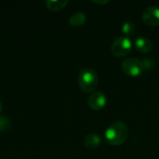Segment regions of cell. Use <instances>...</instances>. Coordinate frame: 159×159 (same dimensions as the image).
<instances>
[{"mask_svg":"<svg viewBox=\"0 0 159 159\" xmlns=\"http://www.w3.org/2000/svg\"><path fill=\"white\" fill-rule=\"evenodd\" d=\"M11 128V122L8 117L5 116H0V130L7 131Z\"/></svg>","mask_w":159,"mask_h":159,"instance_id":"obj_12","label":"cell"},{"mask_svg":"<svg viewBox=\"0 0 159 159\" xmlns=\"http://www.w3.org/2000/svg\"><path fill=\"white\" fill-rule=\"evenodd\" d=\"M143 21L149 26H158L159 25V7L149 6L147 7L142 15Z\"/></svg>","mask_w":159,"mask_h":159,"instance_id":"obj_6","label":"cell"},{"mask_svg":"<svg viewBox=\"0 0 159 159\" xmlns=\"http://www.w3.org/2000/svg\"><path fill=\"white\" fill-rule=\"evenodd\" d=\"M107 103V96L102 91H94L92 92L89 99H88V104L89 106L94 110V111H100L102 110Z\"/></svg>","mask_w":159,"mask_h":159,"instance_id":"obj_5","label":"cell"},{"mask_svg":"<svg viewBox=\"0 0 159 159\" xmlns=\"http://www.w3.org/2000/svg\"><path fill=\"white\" fill-rule=\"evenodd\" d=\"M129 136V128L123 121H115L105 130V139L111 145L123 144Z\"/></svg>","mask_w":159,"mask_h":159,"instance_id":"obj_1","label":"cell"},{"mask_svg":"<svg viewBox=\"0 0 159 159\" xmlns=\"http://www.w3.org/2000/svg\"><path fill=\"white\" fill-rule=\"evenodd\" d=\"M135 47L140 52L146 53L152 49L153 43L146 36H138L135 40Z\"/></svg>","mask_w":159,"mask_h":159,"instance_id":"obj_7","label":"cell"},{"mask_svg":"<svg viewBox=\"0 0 159 159\" xmlns=\"http://www.w3.org/2000/svg\"><path fill=\"white\" fill-rule=\"evenodd\" d=\"M93 3L99 4V5H103V4H107L109 2V0H103V1H98V0H93Z\"/></svg>","mask_w":159,"mask_h":159,"instance_id":"obj_14","label":"cell"},{"mask_svg":"<svg viewBox=\"0 0 159 159\" xmlns=\"http://www.w3.org/2000/svg\"><path fill=\"white\" fill-rule=\"evenodd\" d=\"M132 48V42L131 40L124 35V36H118L116 37L111 46V52L114 56L120 58L128 55Z\"/></svg>","mask_w":159,"mask_h":159,"instance_id":"obj_4","label":"cell"},{"mask_svg":"<svg viewBox=\"0 0 159 159\" xmlns=\"http://www.w3.org/2000/svg\"><path fill=\"white\" fill-rule=\"evenodd\" d=\"M122 31L126 34V36L132 35L136 31V25H135V23L133 21L127 20L122 24Z\"/></svg>","mask_w":159,"mask_h":159,"instance_id":"obj_11","label":"cell"},{"mask_svg":"<svg viewBox=\"0 0 159 159\" xmlns=\"http://www.w3.org/2000/svg\"><path fill=\"white\" fill-rule=\"evenodd\" d=\"M68 0H48L46 5L48 9L52 11H59L63 9L68 5Z\"/></svg>","mask_w":159,"mask_h":159,"instance_id":"obj_10","label":"cell"},{"mask_svg":"<svg viewBox=\"0 0 159 159\" xmlns=\"http://www.w3.org/2000/svg\"><path fill=\"white\" fill-rule=\"evenodd\" d=\"M87 20V16L86 13L82 11H77L75 12L70 18H69V23L73 27H79L83 25Z\"/></svg>","mask_w":159,"mask_h":159,"instance_id":"obj_9","label":"cell"},{"mask_svg":"<svg viewBox=\"0 0 159 159\" xmlns=\"http://www.w3.org/2000/svg\"><path fill=\"white\" fill-rule=\"evenodd\" d=\"M102 143V138L95 132L89 133L84 138V145L89 149H95Z\"/></svg>","mask_w":159,"mask_h":159,"instance_id":"obj_8","label":"cell"},{"mask_svg":"<svg viewBox=\"0 0 159 159\" xmlns=\"http://www.w3.org/2000/svg\"><path fill=\"white\" fill-rule=\"evenodd\" d=\"M2 109H3V105H2V102H1V101H0V113L2 112Z\"/></svg>","mask_w":159,"mask_h":159,"instance_id":"obj_15","label":"cell"},{"mask_svg":"<svg viewBox=\"0 0 159 159\" xmlns=\"http://www.w3.org/2000/svg\"><path fill=\"white\" fill-rule=\"evenodd\" d=\"M143 65H144V69L145 70L152 69L155 66V63H156L155 62V60L153 58H151V57H147V58L143 59Z\"/></svg>","mask_w":159,"mask_h":159,"instance_id":"obj_13","label":"cell"},{"mask_svg":"<svg viewBox=\"0 0 159 159\" xmlns=\"http://www.w3.org/2000/svg\"><path fill=\"white\" fill-rule=\"evenodd\" d=\"M99 84L97 73L91 68H83L78 75V85L82 91L89 93L96 89Z\"/></svg>","mask_w":159,"mask_h":159,"instance_id":"obj_2","label":"cell"},{"mask_svg":"<svg viewBox=\"0 0 159 159\" xmlns=\"http://www.w3.org/2000/svg\"><path fill=\"white\" fill-rule=\"evenodd\" d=\"M121 70L124 74L130 76H139L145 71L143 61L135 57L125 59L121 62Z\"/></svg>","mask_w":159,"mask_h":159,"instance_id":"obj_3","label":"cell"}]
</instances>
